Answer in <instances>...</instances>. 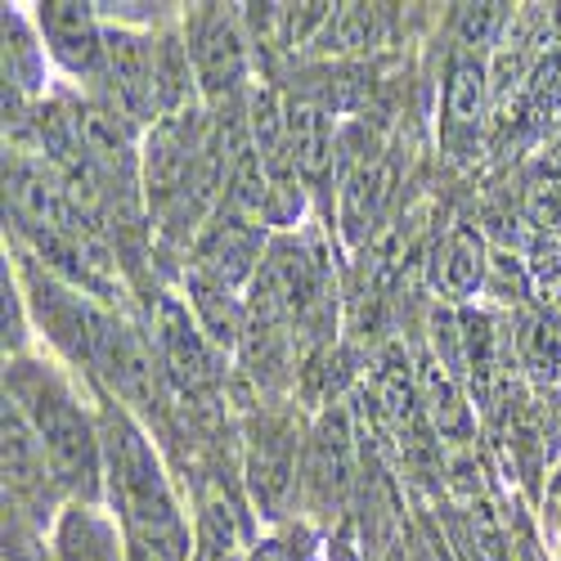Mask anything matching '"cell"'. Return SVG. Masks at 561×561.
I'll use <instances>...</instances> for the list:
<instances>
[{
    "label": "cell",
    "mask_w": 561,
    "mask_h": 561,
    "mask_svg": "<svg viewBox=\"0 0 561 561\" xmlns=\"http://www.w3.org/2000/svg\"><path fill=\"white\" fill-rule=\"evenodd\" d=\"M104 462H108L113 503L122 512L126 530L135 535V548L153 552L158 561H190V526H184L180 507L171 499L162 462L145 440V432L122 409L104 417Z\"/></svg>",
    "instance_id": "6da1fadb"
},
{
    "label": "cell",
    "mask_w": 561,
    "mask_h": 561,
    "mask_svg": "<svg viewBox=\"0 0 561 561\" xmlns=\"http://www.w3.org/2000/svg\"><path fill=\"white\" fill-rule=\"evenodd\" d=\"M5 391H10V404H19V413L32 423L45 458L55 467V477L68 490H77L81 499H95L104 445L95 432H90L72 391L55 378V373H45L41 364H14L5 373Z\"/></svg>",
    "instance_id": "7a4b0ae2"
},
{
    "label": "cell",
    "mask_w": 561,
    "mask_h": 561,
    "mask_svg": "<svg viewBox=\"0 0 561 561\" xmlns=\"http://www.w3.org/2000/svg\"><path fill=\"white\" fill-rule=\"evenodd\" d=\"M319 297V278L314 265L306 261V252L293 239L270 243L256 278H252V323L256 329H278L301 319Z\"/></svg>",
    "instance_id": "3957f363"
},
{
    "label": "cell",
    "mask_w": 561,
    "mask_h": 561,
    "mask_svg": "<svg viewBox=\"0 0 561 561\" xmlns=\"http://www.w3.org/2000/svg\"><path fill=\"white\" fill-rule=\"evenodd\" d=\"M158 355L167 378L184 391V396H198L216 382V355L207 333L198 329V319L190 314V306H180L175 297L158 301Z\"/></svg>",
    "instance_id": "277c9868"
},
{
    "label": "cell",
    "mask_w": 561,
    "mask_h": 561,
    "mask_svg": "<svg viewBox=\"0 0 561 561\" xmlns=\"http://www.w3.org/2000/svg\"><path fill=\"white\" fill-rule=\"evenodd\" d=\"M190 41H194V72L207 90V100L233 95V85L248 72V45H243L239 19L225 14L220 5H203Z\"/></svg>",
    "instance_id": "5b68a950"
},
{
    "label": "cell",
    "mask_w": 561,
    "mask_h": 561,
    "mask_svg": "<svg viewBox=\"0 0 561 561\" xmlns=\"http://www.w3.org/2000/svg\"><path fill=\"white\" fill-rule=\"evenodd\" d=\"M351 454H355V440H351V413L337 404L319 417V427L310 436V449H306V494L319 512H337L346 490H351Z\"/></svg>",
    "instance_id": "8992f818"
},
{
    "label": "cell",
    "mask_w": 561,
    "mask_h": 561,
    "mask_svg": "<svg viewBox=\"0 0 561 561\" xmlns=\"http://www.w3.org/2000/svg\"><path fill=\"white\" fill-rule=\"evenodd\" d=\"M95 359L104 378L130 400V404H158V364L149 342L117 319H100L95 329Z\"/></svg>",
    "instance_id": "52a82bcc"
},
{
    "label": "cell",
    "mask_w": 561,
    "mask_h": 561,
    "mask_svg": "<svg viewBox=\"0 0 561 561\" xmlns=\"http://www.w3.org/2000/svg\"><path fill=\"white\" fill-rule=\"evenodd\" d=\"M248 481H252L261 517H284V507L297 490V436L288 423H261L252 432Z\"/></svg>",
    "instance_id": "ba28073f"
},
{
    "label": "cell",
    "mask_w": 561,
    "mask_h": 561,
    "mask_svg": "<svg viewBox=\"0 0 561 561\" xmlns=\"http://www.w3.org/2000/svg\"><path fill=\"white\" fill-rule=\"evenodd\" d=\"M104 64L126 117L149 122L158 113V45L135 32H113L104 41Z\"/></svg>",
    "instance_id": "9c48e42d"
},
{
    "label": "cell",
    "mask_w": 561,
    "mask_h": 561,
    "mask_svg": "<svg viewBox=\"0 0 561 561\" xmlns=\"http://www.w3.org/2000/svg\"><path fill=\"white\" fill-rule=\"evenodd\" d=\"M198 274L216 278L220 288H239L248 278H256L261 270V229L248 220V216H233V211H220L211 220V229L203 233L198 243Z\"/></svg>",
    "instance_id": "30bf717a"
},
{
    "label": "cell",
    "mask_w": 561,
    "mask_h": 561,
    "mask_svg": "<svg viewBox=\"0 0 561 561\" xmlns=\"http://www.w3.org/2000/svg\"><path fill=\"white\" fill-rule=\"evenodd\" d=\"M485 104H490V77L477 59L458 55L449 64V81H445V122H440V135H445V149L454 158H467V149L477 145L481 135V122H485Z\"/></svg>",
    "instance_id": "8fae6325"
},
{
    "label": "cell",
    "mask_w": 561,
    "mask_h": 561,
    "mask_svg": "<svg viewBox=\"0 0 561 561\" xmlns=\"http://www.w3.org/2000/svg\"><path fill=\"white\" fill-rule=\"evenodd\" d=\"M41 32H45L50 55L68 72H95L104 64V36L95 27V5L50 0V5H41Z\"/></svg>",
    "instance_id": "7c38bea8"
},
{
    "label": "cell",
    "mask_w": 561,
    "mask_h": 561,
    "mask_svg": "<svg viewBox=\"0 0 561 561\" xmlns=\"http://www.w3.org/2000/svg\"><path fill=\"white\" fill-rule=\"evenodd\" d=\"M190 171H194V139H190V130H184V113L162 117V126L149 139V153H145L149 203L158 211H167L184 190H190Z\"/></svg>",
    "instance_id": "4fadbf2b"
},
{
    "label": "cell",
    "mask_w": 561,
    "mask_h": 561,
    "mask_svg": "<svg viewBox=\"0 0 561 561\" xmlns=\"http://www.w3.org/2000/svg\"><path fill=\"white\" fill-rule=\"evenodd\" d=\"M5 499L14 503H27V499H41L45 490V477H55L50 458H45L32 423L19 413V404L5 400Z\"/></svg>",
    "instance_id": "5bb4252c"
},
{
    "label": "cell",
    "mask_w": 561,
    "mask_h": 561,
    "mask_svg": "<svg viewBox=\"0 0 561 561\" xmlns=\"http://www.w3.org/2000/svg\"><path fill=\"white\" fill-rule=\"evenodd\" d=\"M417 396H423V413L432 417L436 436L472 440V409H467V396L458 387V373L440 355L423 359V373H417Z\"/></svg>",
    "instance_id": "9a60e30c"
},
{
    "label": "cell",
    "mask_w": 561,
    "mask_h": 561,
    "mask_svg": "<svg viewBox=\"0 0 561 561\" xmlns=\"http://www.w3.org/2000/svg\"><path fill=\"white\" fill-rule=\"evenodd\" d=\"M485 270H490V256H485V239L477 225H454L445 233V243L436 252V288L454 301L472 297L481 284H485Z\"/></svg>",
    "instance_id": "2e32d148"
},
{
    "label": "cell",
    "mask_w": 561,
    "mask_h": 561,
    "mask_svg": "<svg viewBox=\"0 0 561 561\" xmlns=\"http://www.w3.org/2000/svg\"><path fill=\"white\" fill-rule=\"evenodd\" d=\"M288 145H293V162L301 171V180L323 184L333 171V126L329 113L310 100H297L288 108Z\"/></svg>",
    "instance_id": "e0dca14e"
},
{
    "label": "cell",
    "mask_w": 561,
    "mask_h": 561,
    "mask_svg": "<svg viewBox=\"0 0 561 561\" xmlns=\"http://www.w3.org/2000/svg\"><path fill=\"white\" fill-rule=\"evenodd\" d=\"M378 400H382V413L391 417V427L404 445V458L417 462L427 454L423 445V432H417V413H423V396H417L413 378H409V364H400V355H391L378 373Z\"/></svg>",
    "instance_id": "ac0fdd59"
},
{
    "label": "cell",
    "mask_w": 561,
    "mask_h": 561,
    "mask_svg": "<svg viewBox=\"0 0 561 561\" xmlns=\"http://www.w3.org/2000/svg\"><path fill=\"white\" fill-rule=\"evenodd\" d=\"M190 301L198 310V329L207 333L211 346H220V351L239 346V337H243V310H239V301H233L229 288H220L216 278L194 270L190 274Z\"/></svg>",
    "instance_id": "d6986e66"
},
{
    "label": "cell",
    "mask_w": 561,
    "mask_h": 561,
    "mask_svg": "<svg viewBox=\"0 0 561 561\" xmlns=\"http://www.w3.org/2000/svg\"><path fill=\"white\" fill-rule=\"evenodd\" d=\"M59 557L64 561H126L117 530L90 507H72L59 526Z\"/></svg>",
    "instance_id": "ffe728a7"
},
{
    "label": "cell",
    "mask_w": 561,
    "mask_h": 561,
    "mask_svg": "<svg viewBox=\"0 0 561 561\" xmlns=\"http://www.w3.org/2000/svg\"><path fill=\"white\" fill-rule=\"evenodd\" d=\"M517 346H522L526 373H530L539 387H552V382L561 378V319H557V314L530 310V314L522 319Z\"/></svg>",
    "instance_id": "44dd1931"
},
{
    "label": "cell",
    "mask_w": 561,
    "mask_h": 561,
    "mask_svg": "<svg viewBox=\"0 0 561 561\" xmlns=\"http://www.w3.org/2000/svg\"><path fill=\"white\" fill-rule=\"evenodd\" d=\"M462 351H458V368H467L472 391L481 404H490L494 396V378H499V333L485 314H467L462 319Z\"/></svg>",
    "instance_id": "7402d4cb"
},
{
    "label": "cell",
    "mask_w": 561,
    "mask_h": 561,
    "mask_svg": "<svg viewBox=\"0 0 561 561\" xmlns=\"http://www.w3.org/2000/svg\"><path fill=\"white\" fill-rule=\"evenodd\" d=\"M530 265L539 278L561 274V194H539L530 216Z\"/></svg>",
    "instance_id": "603a6c76"
},
{
    "label": "cell",
    "mask_w": 561,
    "mask_h": 561,
    "mask_svg": "<svg viewBox=\"0 0 561 561\" xmlns=\"http://www.w3.org/2000/svg\"><path fill=\"white\" fill-rule=\"evenodd\" d=\"M184 95H190V55L180 50L175 36H167L158 45V113L180 117Z\"/></svg>",
    "instance_id": "cb8c5ba5"
},
{
    "label": "cell",
    "mask_w": 561,
    "mask_h": 561,
    "mask_svg": "<svg viewBox=\"0 0 561 561\" xmlns=\"http://www.w3.org/2000/svg\"><path fill=\"white\" fill-rule=\"evenodd\" d=\"M5 81L36 90V45H32L23 19L10 10H5Z\"/></svg>",
    "instance_id": "d4e9b609"
},
{
    "label": "cell",
    "mask_w": 561,
    "mask_h": 561,
    "mask_svg": "<svg viewBox=\"0 0 561 561\" xmlns=\"http://www.w3.org/2000/svg\"><path fill=\"white\" fill-rule=\"evenodd\" d=\"M507 19V5H462L458 10V41L467 45V50H490L499 27Z\"/></svg>",
    "instance_id": "484cf974"
},
{
    "label": "cell",
    "mask_w": 561,
    "mask_h": 561,
    "mask_svg": "<svg viewBox=\"0 0 561 561\" xmlns=\"http://www.w3.org/2000/svg\"><path fill=\"white\" fill-rule=\"evenodd\" d=\"M526 108H530V117H548V113L561 108V50H552V55L539 64V72L530 77Z\"/></svg>",
    "instance_id": "4316f807"
},
{
    "label": "cell",
    "mask_w": 561,
    "mask_h": 561,
    "mask_svg": "<svg viewBox=\"0 0 561 561\" xmlns=\"http://www.w3.org/2000/svg\"><path fill=\"white\" fill-rule=\"evenodd\" d=\"M329 41H337V50H359L373 41V10L368 5H337L329 19Z\"/></svg>",
    "instance_id": "83f0119b"
},
{
    "label": "cell",
    "mask_w": 561,
    "mask_h": 561,
    "mask_svg": "<svg viewBox=\"0 0 561 561\" xmlns=\"http://www.w3.org/2000/svg\"><path fill=\"white\" fill-rule=\"evenodd\" d=\"M252 561H310V552L297 539H270V543H261L252 552Z\"/></svg>",
    "instance_id": "f1b7e54d"
},
{
    "label": "cell",
    "mask_w": 561,
    "mask_h": 561,
    "mask_svg": "<svg viewBox=\"0 0 561 561\" xmlns=\"http://www.w3.org/2000/svg\"><path fill=\"white\" fill-rule=\"evenodd\" d=\"M23 342V323H19V293L5 274V346H19Z\"/></svg>",
    "instance_id": "f546056e"
},
{
    "label": "cell",
    "mask_w": 561,
    "mask_h": 561,
    "mask_svg": "<svg viewBox=\"0 0 561 561\" xmlns=\"http://www.w3.org/2000/svg\"><path fill=\"white\" fill-rule=\"evenodd\" d=\"M548 522L561 530V467H557V472H552V485H548Z\"/></svg>",
    "instance_id": "4dcf8cb0"
},
{
    "label": "cell",
    "mask_w": 561,
    "mask_h": 561,
    "mask_svg": "<svg viewBox=\"0 0 561 561\" xmlns=\"http://www.w3.org/2000/svg\"><path fill=\"white\" fill-rule=\"evenodd\" d=\"M561 36V5H548V19H543V45Z\"/></svg>",
    "instance_id": "1f68e13d"
},
{
    "label": "cell",
    "mask_w": 561,
    "mask_h": 561,
    "mask_svg": "<svg viewBox=\"0 0 561 561\" xmlns=\"http://www.w3.org/2000/svg\"><path fill=\"white\" fill-rule=\"evenodd\" d=\"M329 561H359V557H355V548L346 539H337V543H329Z\"/></svg>",
    "instance_id": "d6a6232c"
},
{
    "label": "cell",
    "mask_w": 561,
    "mask_h": 561,
    "mask_svg": "<svg viewBox=\"0 0 561 561\" xmlns=\"http://www.w3.org/2000/svg\"><path fill=\"white\" fill-rule=\"evenodd\" d=\"M126 561H158V557H153V552H145V548H135Z\"/></svg>",
    "instance_id": "836d02e7"
}]
</instances>
